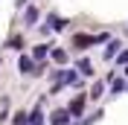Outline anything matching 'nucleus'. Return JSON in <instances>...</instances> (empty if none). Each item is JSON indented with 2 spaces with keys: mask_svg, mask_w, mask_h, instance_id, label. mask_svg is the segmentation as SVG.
Wrapping results in <instances>:
<instances>
[{
  "mask_svg": "<svg viewBox=\"0 0 128 125\" xmlns=\"http://www.w3.org/2000/svg\"><path fill=\"white\" fill-rule=\"evenodd\" d=\"M84 105H88V99H84V96H76V99L70 102V114H73V116H79L82 110H84Z\"/></svg>",
  "mask_w": 128,
  "mask_h": 125,
  "instance_id": "1",
  "label": "nucleus"
},
{
  "mask_svg": "<svg viewBox=\"0 0 128 125\" xmlns=\"http://www.w3.org/2000/svg\"><path fill=\"white\" fill-rule=\"evenodd\" d=\"M52 61L64 64V61H67V52H64V50H52Z\"/></svg>",
  "mask_w": 128,
  "mask_h": 125,
  "instance_id": "4",
  "label": "nucleus"
},
{
  "mask_svg": "<svg viewBox=\"0 0 128 125\" xmlns=\"http://www.w3.org/2000/svg\"><path fill=\"white\" fill-rule=\"evenodd\" d=\"M67 119H70V110H56L50 116V125H67Z\"/></svg>",
  "mask_w": 128,
  "mask_h": 125,
  "instance_id": "2",
  "label": "nucleus"
},
{
  "mask_svg": "<svg viewBox=\"0 0 128 125\" xmlns=\"http://www.w3.org/2000/svg\"><path fill=\"white\" fill-rule=\"evenodd\" d=\"M116 50H120V44H111V47L105 50V58H111V55H114V52H116Z\"/></svg>",
  "mask_w": 128,
  "mask_h": 125,
  "instance_id": "6",
  "label": "nucleus"
},
{
  "mask_svg": "<svg viewBox=\"0 0 128 125\" xmlns=\"http://www.w3.org/2000/svg\"><path fill=\"white\" fill-rule=\"evenodd\" d=\"M15 125H26V114H18V116H15Z\"/></svg>",
  "mask_w": 128,
  "mask_h": 125,
  "instance_id": "8",
  "label": "nucleus"
},
{
  "mask_svg": "<svg viewBox=\"0 0 128 125\" xmlns=\"http://www.w3.org/2000/svg\"><path fill=\"white\" fill-rule=\"evenodd\" d=\"M20 70H24V73H29V70H32V61H29V58H26V55H24V58H20Z\"/></svg>",
  "mask_w": 128,
  "mask_h": 125,
  "instance_id": "5",
  "label": "nucleus"
},
{
  "mask_svg": "<svg viewBox=\"0 0 128 125\" xmlns=\"http://www.w3.org/2000/svg\"><path fill=\"white\" fill-rule=\"evenodd\" d=\"M47 55V47H35V58H44Z\"/></svg>",
  "mask_w": 128,
  "mask_h": 125,
  "instance_id": "7",
  "label": "nucleus"
},
{
  "mask_svg": "<svg viewBox=\"0 0 128 125\" xmlns=\"http://www.w3.org/2000/svg\"><path fill=\"white\" fill-rule=\"evenodd\" d=\"M96 44V35H76V47H90Z\"/></svg>",
  "mask_w": 128,
  "mask_h": 125,
  "instance_id": "3",
  "label": "nucleus"
}]
</instances>
